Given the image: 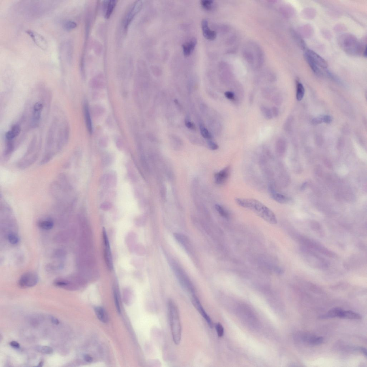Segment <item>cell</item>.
I'll list each match as a JSON object with an SVG mask.
<instances>
[{
  "instance_id": "obj_8",
  "label": "cell",
  "mask_w": 367,
  "mask_h": 367,
  "mask_svg": "<svg viewBox=\"0 0 367 367\" xmlns=\"http://www.w3.org/2000/svg\"><path fill=\"white\" fill-rule=\"evenodd\" d=\"M191 301L193 305L196 310L199 312L200 315L203 317L206 321L209 326L213 328V324L212 320L206 312L205 309L203 307L201 302L198 297L196 296V294L192 295Z\"/></svg>"
},
{
  "instance_id": "obj_28",
  "label": "cell",
  "mask_w": 367,
  "mask_h": 367,
  "mask_svg": "<svg viewBox=\"0 0 367 367\" xmlns=\"http://www.w3.org/2000/svg\"><path fill=\"white\" fill-rule=\"evenodd\" d=\"M69 284V282L67 280L63 279H57L54 282V285L59 287H66Z\"/></svg>"
},
{
  "instance_id": "obj_24",
  "label": "cell",
  "mask_w": 367,
  "mask_h": 367,
  "mask_svg": "<svg viewBox=\"0 0 367 367\" xmlns=\"http://www.w3.org/2000/svg\"><path fill=\"white\" fill-rule=\"evenodd\" d=\"M304 55L305 59L312 71L316 74H319L321 72V71L319 68V67L306 54H304Z\"/></svg>"
},
{
  "instance_id": "obj_14",
  "label": "cell",
  "mask_w": 367,
  "mask_h": 367,
  "mask_svg": "<svg viewBox=\"0 0 367 367\" xmlns=\"http://www.w3.org/2000/svg\"><path fill=\"white\" fill-rule=\"evenodd\" d=\"M230 168L227 166L217 173L215 175V182L218 184H222L226 182L229 177Z\"/></svg>"
},
{
  "instance_id": "obj_15",
  "label": "cell",
  "mask_w": 367,
  "mask_h": 367,
  "mask_svg": "<svg viewBox=\"0 0 367 367\" xmlns=\"http://www.w3.org/2000/svg\"><path fill=\"white\" fill-rule=\"evenodd\" d=\"M302 339L303 341L312 345H319L322 344L324 341L322 337L307 335L303 336Z\"/></svg>"
},
{
  "instance_id": "obj_12",
  "label": "cell",
  "mask_w": 367,
  "mask_h": 367,
  "mask_svg": "<svg viewBox=\"0 0 367 367\" xmlns=\"http://www.w3.org/2000/svg\"><path fill=\"white\" fill-rule=\"evenodd\" d=\"M197 43L196 39L192 38L183 45V53L185 57H188L192 54Z\"/></svg>"
},
{
  "instance_id": "obj_2",
  "label": "cell",
  "mask_w": 367,
  "mask_h": 367,
  "mask_svg": "<svg viewBox=\"0 0 367 367\" xmlns=\"http://www.w3.org/2000/svg\"><path fill=\"white\" fill-rule=\"evenodd\" d=\"M168 308L172 336L174 342L178 345L180 343L181 336V326L178 309L172 300L168 301Z\"/></svg>"
},
{
  "instance_id": "obj_35",
  "label": "cell",
  "mask_w": 367,
  "mask_h": 367,
  "mask_svg": "<svg viewBox=\"0 0 367 367\" xmlns=\"http://www.w3.org/2000/svg\"><path fill=\"white\" fill-rule=\"evenodd\" d=\"M113 159H112L111 156H106L103 159L102 163L104 165L107 166L110 165L113 162Z\"/></svg>"
},
{
  "instance_id": "obj_38",
  "label": "cell",
  "mask_w": 367,
  "mask_h": 367,
  "mask_svg": "<svg viewBox=\"0 0 367 367\" xmlns=\"http://www.w3.org/2000/svg\"><path fill=\"white\" fill-rule=\"evenodd\" d=\"M322 118L323 123H325L329 124L332 121V118L330 116L328 115H325L322 116Z\"/></svg>"
},
{
  "instance_id": "obj_41",
  "label": "cell",
  "mask_w": 367,
  "mask_h": 367,
  "mask_svg": "<svg viewBox=\"0 0 367 367\" xmlns=\"http://www.w3.org/2000/svg\"><path fill=\"white\" fill-rule=\"evenodd\" d=\"M185 125L188 128L192 129V130H195L196 128L195 125L194 123L187 120L185 121Z\"/></svg>"
},
{
  "instance_id": "obj_4",
  "label": "cell",
  "mask_w": 367,
  "mask_h": 367,
  "mask_svg": "<svg viewBox=\"0 0 367 367\" xmlns=\"http://www.w3.org/2000/svg\"><path fill=\"white\" fill-rule=\"evenodd\" d=\"M341 42L344 50L350 54H356L360 50L359 43L355 37L351 35H344L342 37Z\"/></svg>"
},
{
  "instance_id": "obj_29",
  "label": "cell",
  "mask_w": 367,
  "mask_h": 367,
  "mask_svg": "<svg viewBox=\"0 0 367 367\" xmlns=\"http://www.w3.org/2000/svg\"><path fill=\"white\" fill-rule=\"evenodd\" d=\"M37 350L46 354H51L53 353V350L51 347L48 346H42L38 347Z\"/></svg>"
},
{
  "instance_id": "obj_1",
  "label": "cell",
  "mask_w": 367,
  "mask_h": 367,
  "mask_svg": "<svg viewBox=\"0 0 367 367\" xmlns=\"http://www.w3.org/2000/svg\"><path fill=\"white\" fill-rule=\"evenodd\" d=\"M235 200L238 205L251 210L269 223L273 224H277L276 217L274 213L258 200L241 198H236Z\"/></svg>"
},
{
  "instance_id": "obj_11",
  "label": "cell",
  "mask_w": 367,
  "mask_h": 367,
  "mask_svg": "<svg viewBox=\"0 0 367 367\" xmlns=\"http://www.w3.org/2000/svg\"><path fill=\"white\" fill-rule=\"evenodd\" d=\"M202 29L204 36L208 40H213L216 38L217 33L216 32L210 29L208 26V22L206 19L202 20L201 23Z\"/></svg>"
},
{
  "instance_id": "obj_45",
  "label": "cell",
  "mask_w": 367,
  "mask_h": 367,
  "mask_svg": "<svg viewBox=\"0 0 367 367\" xmlns=\"http://www.w3.org/2000/svg\"><path fill=\"white\" fill-rule=\"evenodd\" d=\"M50 319L52 323H53L54 324L57 325L59 324V321L57 318L53 317V316H51L50 317Z\"/></svg>"
},
{
  "instance_id": "obj_42",
  "label": "cell",
  "mask_w": 367,
  "mask_h": 367,
  "mask_svg": "<svg viewBox=\"0 0 367 367\" xmlns=\"http://www.w3.org/2000/svg\"><path fill=\"white\" fill-rule=\"evenodd\" d=\"M263 110V111H264V114H265V116H266V117H267L268 119H271V113H270V112L269 109H268L265 108V107H262V110Z\"/></svg>"
},
{
  "instance_id": "obj_5",
  "label": "cell",
  "mask_w": 367,
  "mask_h": 367,
  "mask_svg": "<svg viewBox=\"0 0 367 367\" xmlns=\"http://www.w3.org/2000/svg\"><path fill=\"white\" fill-rule=\"evenodd\" d=\"M142 5L143 2L142 1H136L131 7L125 16L123 22V27L125 30H127L135 17L141 11Z\"/></svg>"
},
{
  "instance_id": "obj_23",
  "label": "cell",
  "mask_w": 367,
  "mask_h": 367,
  "mask_svg": "<svg viewBox=\"0 0 367 367\" xmlns=\"http://www.w3.org/2000/svg\"><path fill=\"white\" fill-rule=\"evenodd\" d=\"M305 89L302 84L298 82L297 84L296 97L298 100L301 101L304 96Z\"/></svg>"
},
{
  "instance_id": "obj_32",
  "label": "cell",
  "mask_w": 367,
  "mask_h": 367,
  "mask_svg": "<svg viewBox=\"0 0 367 367\" xmlns=\"http://www.w3.org/2000/svg\"><path fill=\"white\" fill-rule=\"evenodd\" d=\"M8 239L9 242L13 245L17 244L19 242V238L17 235L14 233H9Z\"/></svg>"
},
{
  "instance_id": "obj_44",
  "label": "cell",
  "mask_w": 367,
  "mask_h": 367,
  "mask_svg": "<svg viewBox=\"0 0 367 367\" xmlns=\"http://www.w3.org/2000/svg\"><path fill=\"white\" fill-rule=\"evenodd\" d=\"M10 345L12 347L15 349H19L20 348V345L18 342L15 341H11L10 343Z\"/></svg>"
},
{
  "instance_id": "obj_6",
  "label": "cell",
  "mask_w": 367,
  "mask_h": 367,
  "mask_svg": "<svg viewBox=\"0 0 367 367\" xmlns=\"http://www.w3.org/2000/svg\"><path fill=\"white\" fill-rule=\"evenodd\" d=\"M38 281V277L36 274L33 272H28L20 277L18 285L20 288H28L35 286Z\"/></svg>"
},
{
  "instance_id": "obj_9",
  "label": "cell",
  "mask_w": 367,
  "mask_h": 367,
  "mask_svg": "<svg viewBox=\"0 0 367 367\" xmlns=\"http://www.w3.org/2000/svg\"><path fill=\"white\" fill-rule=\"evenodd\" d=\"M26 32L29 35L34 42L39 48L44 50L47 49L48 47V43L42 35L37 33L36 32L30 30L26 31Z\"/></svg>"
},
{
  "instance_id": "obj_33",
  "label": "cell",
  "mask_w": 367,
  "mask_h": 367,
  "mask_svg": "<svg viewBox=\"0 0 367 367\" xmlns=\"http://www.w3.org/2000/svg\"><path fill=\"white\" fill-rule=\"evenodd\" d=\"M217 335L220 337H221L224 334V328L223 327L220 323H217L215 325Z\"/></svg>"
},
{
  "instance_id": "obj_36",
  "label": "cell",
  "mask_w": 367,
  "mask_h": 367,
  "mask_svg": "<svg viewBox=\"0 0 367 367\" xmlns=\"http://www.w3.org/2000/svg\"><path fill=\"white\" fill-rule=\"evenodd\" d=\"M140 160H141V163L142 166V167H143L144 169L146 170V171H148L149 167L148 165L147 161L146 160L145 157H144L143 155H142V156H141Z\"/></svg>"
},
{
  "instance_id": "obj_16",
  "label": "cell",
  "mask_w": 367,
  "mask_h": 367,
  "mask_svg": "<svg viewBox=\"0 0 367 367\" xmlns=\"http://www.w3.org/2000/svg\"><path fill=\"white\" fill-rule=\"evenodd\" d=\"M269 191L270 196L272 199L280 203H285L288 201V198L282 194L276 192L272 187L269 188Z\"/></svg>"
},
{
  "instance_id": "obj_7",
  "label": "cell",
  "mask_w": 367,
  "mask_h": 367,
  "mask_svg": "<svg viewBox=\"0 0 367 367\" xmlns=\"http://www.w3.org/2000/svg\"><path fill=\"white\" fill-rule=\"evenodd\" d=\"M103 241L104 245V259L108 268L112 270L113 268V261L111 250H110L109 241L105 229L103 230Z\"/></svg>"
},
{
  "instance_id": "obj_48",
  "label": "cell",
  "mask_w": 367,
  "mask_h": 367,
  "mask_svg": "<svg viewBox=\"0 0 367 367\" xmlns=\"http://www.w3.org/2000/svg\"><path fill=\"white\" fill-rule=\"evenodd\" d=\"M273 114L275 117H276L278 115V110L276 107H273Z\"/></svg>"
},
{
  "instance_id": "obj_26",
  "label": "cell",
  "mask_w": 367,
  "mask_h": 367,
  "mask_svg": "<svg viewBox=\"0 0 367 367\" xmlns=\"http://www.w3.org/2000/svg\"><path fill=\"white\" fill-rule=\"evenodd\" d=\"M113 293L116 308L118 312L120 314L121 313V310L119 302V294H118V290L117 286H115L114 288Z\"/></svg>"
},
{
  "instance_id": "obj_37",
  "label": "cell",
  "mask_w": 367,
  "mask_h": 367,
  "mask_svg": "<svg viewBox=\"0 0 367 367\" xmlns=\"http://www.w3.org/2000/svg\"><path fill=\"white\" fill-rule=\"evenodd\" d=\"M208 146L210 149L212 150H216L218 148V146L214 142L211 141H209L208 142Z\"/></svg>"
},
{
  "instance_id": "obj_22",
  "label": "cell",
  "mask_w": 367,
  "mask_h": 367,
  "mask_svg": "<svg viewBox=\"0 0 367 367\" xmlns=\"http://www.w3.org/2000/svg\"><path fill=\"white\" fill-rule=\"evenodd\" d=\"M38 226L42 229L45 230L51 229L54 226V222L49 219L42 220L38 223Z\"/></svg>"
},
{
  "instance_id": "obj_47",
  "label": "cell",
  "mask_w": 367,
  "mask_h": 367,
  "mask_svg": "<svg viewBox=\"0 0 367 367\" xmlns=\"http://www.w3.org/2000/svg\"><path fill=\"white\" fill-rule=\"evenodd\" d=\"M357 350H358L361 353L364 354L365 356H367V352L365 348L360 347L357 348Z\"/></svg>"
},
{
  "instance_id": "obj_17",
  "label": "cell",
  "mask_w": 367,
  "mask_h": 367,
  "mask_svg": "<svg viewBox=\"0 0 367 367\" xmlns=\"http://www.w3.org/2000/svg\"><path fill=\"white\" fill-rule=\"evenodd\" d=\"M20 128L19 125H15L12 127V129L6 133L5 134L6 139L8 141H11L20 134Z\"/></svg>"
},
{
  "instance_id": "obj_3",
  "label": "cell",
  "mask_w": 367,
  "mask_h": 367,
  "mask_svg": "<svg viewBox=\"0 0 367 367\" xmlns=\"http://www.w3.org/2000/svg\"><path fill=\"white\" fill-rule=\"evenodd\" d=\"M171 266L180 283L184 289L191 294H196L193 285L183 269L175 262L171 263Z\"/></svg>"
},
{
  "instance_id": "obj_10",
  "label": "cell",
  "mask_w": 367,
  "mask_h": 367,
  "mask_svg": "<svg viewBox=\"0 0 367 367\" xmlns=\"http://www.w3.org/2000/svg\"><path fill=\"white\" fill-rule=\"evenodd\" d=\"M305 53L318 66L326 69L328 66L327 62L313 51L308 50Z\"/></svg>"
},
{
  "instance_id": "obj_50",
  "label": "cell",
  "mask_w": 367,
  "mask_h": 367,
  "mask_svg": "<svg viewBox=\"0 0 367 367\" xmlns=\"http://www.w3.org/2000/svg\"><path fill=\"white\" fill-rule=\"evenodd\" d=\"M43 364H44V361H41L40 362V363H39L38 366L42 367L43 366Z\"/></svg>"
},
{
  "instance_id": "obj_30",
  "label": "cell",
  "mask_w": 367,
  "mask_h": 367,
  "mask_svg": "<svg viewBox=\"0 0 367 367\" xmlns=\"http://www.w3.org/2000/svg\"><path fill=\"white\" fill-rule=\"evenodd\" d=\"M200 133H201L202 136L204 138H206V139H211L212 137V136L207 129L202 125H200Z\"/></svg>"
},
{
  "instance_id": "obj_40",
  "label": "cell",
  "mask_w": 367,
  "mask_h": 367,
  "mask_svg": "<svg viewBox=\"0 0 367 367\" xmlns=\"http://www.w3.org/2000/svg\"><path fill=\"white\" fill-rule=\"evenodd\" d=\"M43 106L42 103L38 102L35 103L33 106V111H42Z\"/></svg>"
},
{
  "instance_id": "obj_19",
  "label": "cell",
  "mask_w": 367,
  "mask_h": 367,
  "mask_svg": "<svg viewBox=\"0 0 367 367\" xmlns=\"http://www.w3.org/2000/svg\"><path fill=\"white\" fill-rule=\"evenodd\" d=\"M95 311L97 317L101 322L104 323L108 322V316L103 308L101 307H96Z\"/></svg>"
},
{
  "instance_id": "obj_27",
  "label": "cell",
  "mask_w": 367,
  "mask_h": 367,
  "mask_svg": "<svg viewBox=\"0 0 367 367\" xmlns=\"http://www.w3.org/2000/svg\"><path fill=\"white\" fill-rule=\"evenodd\" d=\"M213 2L211 0H203L201 1V5L203 8L207 10H211L212 9Z\"/></svg>"
},
{
  "instance_id": "obj_13",
  "label": "cell",
  "mask_w": 367,
  "mask_h": 367,
  "mask_svg": "<svg viewBox=\"0 0 367 367\" xmlns=\"http://www.w3.org/2000/svg\"><path fill=\"white\" fill-rule=\"evenodd\" d=\"M103 9L104 13V17L106 19H108L111 16L116 5L117 1H105L103 3Z\"/></svg>"
},
{
  "instance_id": "obj_21",
  "label": "cell",
  "mask_w": 367,
  "mask_h": 367,
  "mask_svg": "<svg viewBox=\"0 0 367 367\" xmlns=\"http://www.w3.org/2000/svg\"><path fill=\"white\" fill-rule=\"evenodd\" d=\"M105 182L107 186L110 187L115 186L117 182V177L116 174L111 173L106 175L104 179Z\"/></svg>"
},
{
  "instance_id": "obj_43",
  "label": "cell",
  "mask_w": 367,
  "mask_h": 367,
  "mask_svg": "<svg viewBox=\"0 0 367 367\" xmlns=\"http://www.w3.org/2000/svg\"><path fill=\"white\" fill-rule=\"evenodd\" d=\"M225 96L229 100H233L234 98L233 93L231 92L227 91L224 93Z\"/></svg>"
},
{
  "instance_id": "obj_20",
  "label": "cell",
  "mask_w": 367,
  "mask_h": 367,
  "mask_svg": "<svg viewBox=\"0 0 367 367\" xmlns=\"http://www.w3.org/2000/svg\"><path fill=\"white\" fill-rule=\"evenodd\" d=\"M84 117L85 120L86 125L88 131L90 133L92 132V125L91 121L90 115L88 107L87 105L85 104L84 107Z\"/></svg>"
},
{
  "instance_id": "obj_25",
  "label": "cell",
  "mask_w": 367,
  "mask_h": 367,
  "mask_svg": "<svg viewBox=\"0 0 367 367\" xmlns=\"http://www.w3.org/2000/svg\"><path fill=\"white\" fill-rule=\"evenodd\" d=\"M77 26V25L75 22L72 20H68L63 23V28L66 31H70L75 29Z\"/></svg>"
},
{
  "instance_id": "obj_31",
  "label": "cell",
  "mask_w": 367,
  "mask_h": 367,
  "mask_svg": "<svg viewBox=\"0 0 367 367\" xmlns=\"http://www.w3.org/2000/svg\"><path fill=\"white\" fill-rule=\"evenodd\" d=\"M215 208L221 216L226 218H227L228 217V214L227 211L222 206L219 205H215Z\"/></svg>"
},
{
  "instance_id": "obj_34",
  "label": "cell",
  "mask_w": 367,
  "mask_h": 367,
  "mask_svg": "<svg viewBox=\"0 0 367 367\" xmlns=\"http://www.w3.org/2000/svg\"><path fill=\"white\" fill-rule=\"evenodd\" d=\"M112 204L109 202H104L101 204L100 208L104 211H108L112 208Z\"/></svg>"
},
{
  "instance_id": "obj_46",
  "label": "cell",
  "mask_w": 367,
  "mask_h": 367,
  "mask_svg": "<svg viewBox=\"0 0 367 367\" xmlns=\"http://www.w3.org/2000/svg\"><path fill=\"white\" fill-rule=\"evenodd\" d=\"M84 359L86 362H91L93 361L92 357L88 355L84 356Z\"/></svg>"
},
{
  "instance_id": "obj_49",
  "label": "cell",
  "mask_w": 367,
  "mask_h": 367,
  "mask_svg": "<svg viewBox=\"0 0 367 367\" xmlns=\"http://www.w3.org/2000/svg\"><path fill=\"white\" fill-rule=\"evenodd\" d=\"M366 49H367L366 46L365 48H364V52H363V55H364V57H366V55H367Z\"/></svg>"
},
{
  "instance_id": "obj_39",
  "label": "cell",
  "mask_w": 367,
  "mask_h": 367,
  "mask_svg": "<svg viewBox=\"0 0 367 367\" xmlns=\"http://www.w3.org/2000/svg\"><path fill=\"white\" fill-rule=\"evenodd\" d=\"M312 123L314 125H317L323 123L322 116L317 118H314L312 119Z\"/></svg>"
},
{
  "instance_id": "obj_18",
  "label": "cell",
  "mask_w": 367,
  "mask_h": 367,
  "mask_svg": "<svg viewBox=\"0 0 367 367\" xmlns=\"http://www.w3.org/2000/svg\"><path fill=\"white\" fill-rule=\"evenodd\" d=\"M362 317L360 314L351 311L343 310L340 318L352 319H360Z\"/></svg>"
}]
</instances>
